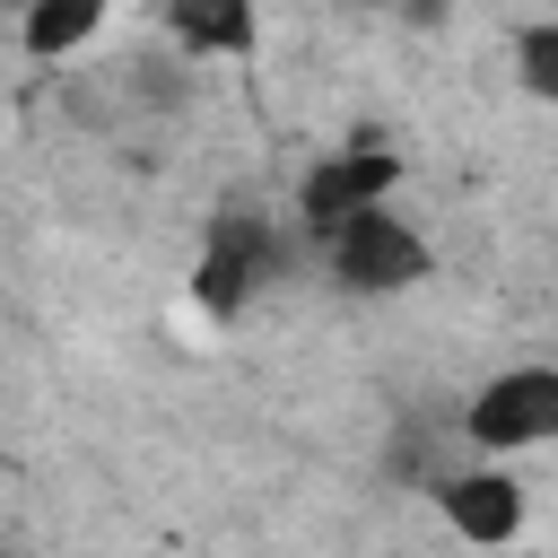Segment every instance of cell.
I'll use <instances>...</instances> for the list:
<instances>
[{"label":"cell","mask_w":558,"mask_h":558,"mask_svg":"<svg viewBox=\"0 0 558 558\" xmlns=\"http://www.w3.org/2000/svg\"><path fill=\"white\" fill-rule=\"evenodd\" d=\"M0 480H9V453H0Z\"/></svg>","instance_id":"10"},{"label":"cell","mask_w":558,"mask_h":558,"mask_svg":"<svg viewBox=\"0 0 558 558\" xmlns=\"http://www.w3.org/2000/svg\"><path fill=\"white\" fill-rule=\"evenodd\" d=\"M323 270L349 296H401V288H418L436 270V253H427V235L401 209H357V218H340L323 235Z\"/></svg>","instance_id":"1"},{"label":"cell","mask_w":558,"mask_h":558,"mask_svg":"<svg viewBox=\"0 0 558 558\" xmlns=\"http://www.w3.org/2000/svg\"><path fill=\"white\" fill-rule=\"evenodd\" d=\"M392 183H401V157H392L384 140H349V148H331V157H314V166L296 174V218H305V235L323 244L340 218L384 209Z\"/></svg>","instance_id":"3"},{"label":"cell","mask_w":558,"mask_h":558,"mask_svg":"<svg viewBox=\"0 0 558 558\" xmlns=\"http://www.w3.org/2000/svg\"><path fill=\"white\" fill-rule=\"evenodd\" d=\"M166 35L183 61H244L262 44V0H166Z\"/></svg>","instance_id":"6"},{"label":"cell","mask_w":558,"mask_h":558,"mask_svg":"<svg viewBox=\"0 0 558 558\" xmlns=\"http://www.w3.org/2000/svg\"><path fill=\"white\" fill-rule=\"evenodd\" d=\"M366 9H392V17H445V0H366Z\"/></svg>","instance_id":"9"},{"label":"cell","mask_w":558,"mask_h":558,"mask_svg":"<svg viewBox=\"0 0 558 558\" xmlns=\"http://www.w3.org/2000/svg\"><path fill=\"white\" fill-rule=\"evenodd\" d=\"M113 17V0H26V17H17V44L35 52V61H70L96 26Z\"/></svg>","instance_id":"7"},{"label":"cell","mask_w":558,"mask_h":558,"mask_svg":"<svg viewBox=\"0 0 558 558\" xmlns=\"http://www.w3.org/2000/svg\"><path fill=\"white\" fill-rule=\"evenodd\" d=\"M436 514L471 541V549H506L523 532V480L497 471V462H471V471H445L436 480Z\"/></svg>","instance_id":"5"},{"label":"cell","mask_w":558,"mask_h":558,"mask_svg":"<svg viewBox=\"0 0 558 558\" xmlns=\"http://www.w3.org/2000/svg\"><path fill=\"white\" fill-rule=\"evenodd\" d=\"M279 262H288V244H279V227H270L262 209H218L209 235H201V262H192V296H201V314L235 323V314L253 305V288H262Z\"/></svg>","instance_id":"2"},{"label":"cell","mask_w":558,"mask_h":558,"mask_svg":"<svg viewBox=\"0 0 558 558\" xmlns=\"http://www.w3.org/2000/svg\"><path fill=\"white\" fill-rule=\"evenodd\" d=\"M514 70H523V87H532V96H558V26H549V17H541V26H523Z\"/></svg>","instance_id":"8"},{"label":"cell","mask_w":558,"mask_h":558,"mask_svg":"<svg viewBox=\"0 0 558 558\" xmlns=\"http://www.w3.org/2000/svg\"><path fill=\"white\" fill-rule=\"evenodd\" d=\"M462 436H471L488 462L558 436V366H506V375H488V384L462 401Z\"/></svg>","instance_id":"4"}]
</instances>
